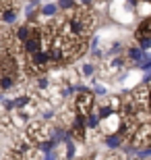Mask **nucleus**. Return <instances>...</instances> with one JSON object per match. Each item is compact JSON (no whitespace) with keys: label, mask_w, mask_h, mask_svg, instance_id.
<instances>
[{"label":"nucleus","mask_w":151,"mask_h":160,"mask_svg":"<svg viewBox=\"0 0 151 160\" xmlns=\"http://www.w3.org/2000/svg\"><path fill=\"white\" fill-rule=\"evenodd\" d=\"M48 65H50V56H48V52H44V50H37V52L29 54V71L31 73H41L46 71Z\"/></svg>","instance_id":"f257e3e1"},{"label":"nucleus","mask_w":151,"mask_h":160,"mask_svg":"<svg viewBox=\"0 0 151 160\" xmlns=\"http://www.w3.org/2000/svg\"><path fill=\"white\" fill-rule=\"evenodd\" d=\"M41 46H44V42H41V29H33L29 33V38L23 42V48H25V52H27V54L37 52Z\"/></svg>","instance_id":"f03ea898"},{"label":"nucleus","mask_w":151,"mask_h":160,"mask_svg":"<svg viewBox=\"0 0 151 160\" xmlns=\"http://www.w3.org/2000/svg\"><path fill=\"white\" fill-rule=\"evenodd\" d=\"M75 106H77V112H79V114H87L89 110H91V106H93V98H91V94H89L87 89H83V94L77 96Z\"/></svg>","instance_id":"7ed1b4c3"},{"label":"nucleus","mask_w":151,"mask_h":160,"mask_svg":"<svg viewBox=\"0 0 151 160\" xmlns=\"http://www.w3.org/2000/svg\"><path fill=\"white\" fill-rule=\"evenodd\" d=\"M0 19H2V23H15L17 21V11L15 8H2V12H0Z\"/></svg>","instance_id":"20e7f679"},{"label":"nucleus","mask_w":151,"mask_h":160,"mask_svg":"<svg viewBox=\"0 0 151 160\" xmlns=\"http://www.w3.org/2000/svg\"><path fill=\"white\" fill-rule=\"evenodd\" d=\"M12 85H15V75H11V73H2V75H0V89L4 92V89H11Z\"/></svg>","instance_id":"39448f33"},{"label":"nucleus","mask_w":151,"mask_h":160,"mask_svg":"<svg viewBox=\"0 0 151 160\" xmlns=\"http://www.w3.org/2000/svg\"><path fill=\"white\" fill-rule=\"evenodd\" d=\"M106 146L110 150H118L122 146V137L118 135V133H114V135H108L106 137Z\"/></svg>","instance_id":"423d86ee"},{"label":"nucleus","mask_w":151,"mask_h":160,"mask_svg":"<svg viewBox=\"0 0 151 160\" xmlns=\"http://www.w3.org/2000/svg\"><path fill=\"white\" fill-rule=\"evenodd\" d=\"M149 27H151V21H149V19H145V21L139 25V29H137V38H147V36H151Z\"/></svg>","instance_id":"0eeeda50"},{"label":"nucleus","mask_w":151,"mask_h":160,"mask_svg":"<svg viewBox=\"0 0 151 160\" xmlns=\"http://www.w3.org/2000/svg\"><path fill=\"white\" fill-rule=\"evenodd\" d=\"M29 33H31V29L27 27V25H21L19 29H15V38H17L19 42H25L27 38H29Z\"/></svg>","instance_id":"6e6552de"},{"label":"nucleus","mask_w":151,"mask_h":160,"mask_svg":"<svg viewBox=\"0 0 151 160\" xmlns=\"http://www.w3.org/2000/svg\"><path fill=\"white\" fill-rule=\"evenodd\" d=\"M56 11H58V4H46V6H41V15L44 17H54L56 15Z\"/></svg>","instance_id":"1a4fd4ad"},{"label":"nucleus","mask_w":151,"mask_h":160,"mask_svg":"<svg viewBox=\"0 0 151 160\" xmlns=\"http://www.w3.org/2000/svg\"><path fill=\"white\" fill-rule=\"evenodd\" d=\"M128 56H130L133 60H139V58H143V56H145V52H143L141 48L133 46V48H128Z\"/></svg>","instance_id":"9d476101"},{"label":"nucleus","mask_w":151,"mask_h":160,"mask_svg":"<svg viewBox=\"0 0 151 160\" xmlns=\"http://www.w3.org/2000/svg\"><path fill=\"white\" fill-rule=\"evenodd\" d=\"M112 114H114L112 106H101V108H99V112H97V117H99L101 121H104V119H110Z\"/></svg>","instance_id":"9b49d317"},{"label":"nucleus","mask_w":151,"mask_h":160,"mask_svg":"<svg viewBox=\"0 0 151 160\" xmlns=\"http://www.w3.org/2000/svg\"><path fill=\"white\" fill-rule=\"evenodd\" d=\"M37 6H40V2H37V0H31L29 4H27V11H25V15H27L29 19H33V12L37 11Z\"/></svg>","instance_id":"f8f14e48"},{"label":"nucleus","mask_w":151,"mask_h":160,"mask_svg":"<svg viewBox=\"0 0 151 160\" xmlns=\"http://www.w3.org/2000/svg\"><path fill=\"white\" fill-rule=\"evenodd\" d=\"M85 117H87V125L91 127V129H93V127H97V123H99V117H97L95 112H87Z\"/></svg>","instance_id":"ddd939ff"},{"label":"nucleus","mask_w":151,"mask_h":160,"mask_svg":"<svg viewBox=\"0 0 151 160\" xmlns=\"http://www.w3.org/2000/svg\"><path fill=\"white\" fill-rule=\"evenodd\" d=\"M139 42H141V50H143V52H147V50H149L151 48V36H147V38H139Z\"/></svg>","instance_id":"4468645a"},{"label":"nucleus","mask_w":151,"mask_h":160,"mask_svg":"<svg viewBox=\"0 0 151 160\" xmlns=\"http://www.w3.org/2000/svg\"><path fill=\"white\" fill-rule=\"evenodd\" d=\"M143 148H145V150H139V148H137L134 156H139V158H149V156H151V148H149V146H143Z\"/></svg>","instance_id":"2eb2a0df"},{"label":"nucleus","mask_w":151,"mask_h":160,"mask_svg":"<svg viewBox=\"0 0 151 160\" xmlns=\"http://www.w3.org/2000/svg\"><path fill=\"white\" fill-rule=\"evenodd\" d=\"M64 143H66V156H68V158H73V156H75V143L70 142V137Z\"/></svg>","instance_id":"dca6fc26"},{"label":"nucleus","mask_w":151,"mask_h":160,"mask_svg":"<svg viewBox=\"0 0 151 160\" xmlns=\"http://www.w3.org/2000/svg\"><path fill=\"white\" fill-rule=\"evenodd\" d=\"M27 102H29V98H27V96H21V98H17V100L12 102V106H17V108H23L25 104H27Z\"/></svg>","instance_id":"f3484780"},{"label":"nucleus","mask_w":151,"mask_h":160,"mask_svg":"<svg viewBox=\"0 0 151 160\" xmlns=\"http://www.w3.org/2000/svg\"><path fill=\"white\" fill-rule=\"evenodd\" d=\"M73 4H75V0H58V6H60V8H64V11L73 8Z\"/></svg>","instance_id":"a211bd4d"},{"label":"nucleus","mask_w":151,"mask_h":160,"mask_svg":"<svg viewBox=\"0 0 151 160\" xmlns=\"http://www.w3.org/2000/svg\"><path fill=\"white\" fill-rule=\"evenodd\" d=\"M81 71H83V75H91V73H93V65H87V62H85Z\"/></svg>","instance_id":"6ab92c4d"},{"label":"nucleus","mask_w":151,"mask_h":160,"mask_svg":"<svg viewBox=\"0 0 151 160\" xmlns=\"http://www.w3.org/2000/svg\"><path fill=\"white\" fill-rule=\"evenodd\" d=\"M37 85H40L41 89H44V88H48V79H46V77H40V79H37Z\"/></svg>","instance_id":"aec40b11"},{"label":"nucleus","mask_w":151,"mask_h":160,"mask_svg":"<svg viewBox=\"0 0 151 160\" xmlns=\"http://www.w3.org/2000/svg\"><path fill=\"white\" fill-rule=\"evenodd\" d=\"M120 44H114V46H112V54H116V52H120Z\"/></svg>","instance_id":"412c9836"},{"label":"nucleus","mask_w":151,"mask_h":160,"mask_svg":"<svg viewBox=\"0 0 151 160\" xmlns=\"http://www.w3.org/2000/svg\"><path fill=\"white\" fill-rule=\"evenodd\" d=\"M112 65H114V69H120V67H122V60H120V58H116L114 62H112Z\"/></svg>","instance_id":"4be33fe9"},{"label":"nucleus","mask_w":151,"mask_h":160,"mask_svg":"<svg viewBox=\"0 0 151 160\" xmlns=\"http://www.w3.org/2000/svg\"><path fill=\"white\" fill-rule=\"evenodd\" d=\"M95 92H97V94H101V96H104V94H106V89H104V88H101V85H95Z\"/></svg>","instance_id":"5701e85b"},{"label":"nucleus","mask_w":151,"mask_h":160,"mask_svg":"<svg viewBox=\"0 0 151 160\" xmlns=\"http://www.w3.org/2000/svg\"><path fill=\"white\" fill-rule=\"evenodd\" d=\"M81 4H91V0H79Z\"/></svg>","instance_id":"b1692460"},{"label":"nucleus","mask_w":151,"mask_h":160,"mask_svg":"<svg viewBox=\"0 0 151 160\" xmlns=\"http://www.w3.org/2000/svg\"><path fill=\"white\" fill-rule=\"evenodd\" d=\"M0 52H2V42H0Z\"/></svg>","instance_id":"393cba45"},{"label":"nucleus","mask_w":151,"mask_h":160,"mask_svg":"<svg viewBox=\"0 0 151 160\" xmlns=\"http://www.w3.org/2000/svg\"><path fill=\"white\" fill-rule=\"evenodd\" d=\"M141 2H151V0H141Z\"/></svg>","instance_id":"a878e982"}]
</instances>
